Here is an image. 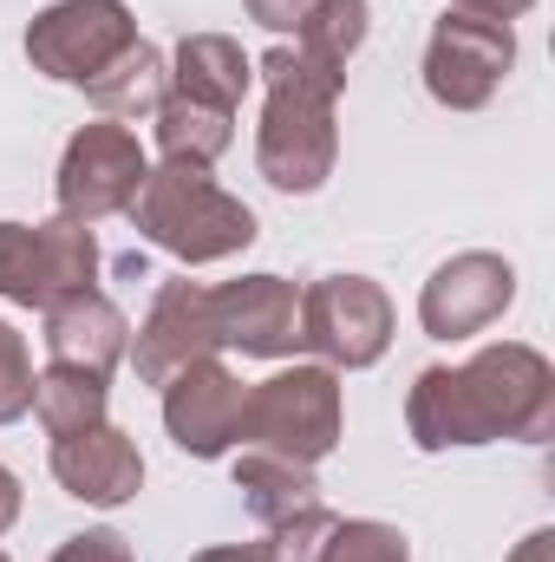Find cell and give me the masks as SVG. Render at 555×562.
Here are the masks:
<instances>
[{
	"label": "cell",
	"instance_id": "cell-28",
	"mask_svg": "<svg viewBox=\"0 0 555 562\" xmlns=\"http://www.w3.org/2000/svg\"><path fill=\"white\" fill-rule=\"evenodd\" d=\"M13 524H20V477L0 464V537H7Z\"/></svg>",
	"mask_w": 555,
	"mask_h": 562
},
{
	"label": "cell",
	"instance_id": "cell-22",
	"mask_svg": "<svg viewBox=\"0 0 555 562\" xmlns=\"http://www.w3.org/2000/svg\"><path fill=\"white\" fill-rule=\"evenodd\" d=\"M320 562H406V537L393 524H373V517H353V524H333Z\"/></svg>",
	"mask_w": 555,
	"mask_h": 562
},
{
	"label": "cell",
	"instance_id": "cell-7",
	"mask_svg": "<svg viewBox=\"0 0 555 562\" xmlns=\"http://www.w3.org/2000/svg\"><path fill=\"white\" fill-rule=\"evenodd\" d=\"M144 170H150V157H144V144L132 125L99 119V125L72 132L66 157H59V183H53L59 190V216L79 223V229H92V223L132 210Z\"/></svg>",
	"mask_w": 555,
	"mask_h": 562
},
{
	"label": "cell",
	"instance_id": "cell-11",
	"mask_svg": "<svg viewBox=\"0 0 555 562\" xmlns=\"http://www.w3.org/2000/svg\"><path fill=\"white\" fill-rule=\"evenodd\" d=\"M242 406H249V386L209 353L196 367H183L170 386H163V425L170 438L190 451V458H223L242 445Z\"/></svg>",
	"mask_w": 555,
	"mask_h": 562
},
{
	"label": "cell",
	"instance_id": "cell-31",
	"mask_svg": "<svg viewBox=\"0 0 555 562\" xmlns=\"http://www.w3.org/2000/svg\"><path fill=\"white\" fill-rule=\"evenodd\" d=\"M0 562H7V557H0Z\"/></svg>",
	"mask_w": 555,
	"mask_h": 562
},
{
	"label": "cell",
	"instance_id": "cell-16",
	"mask_svg": "<svg viewBox=\"0 0 555 562\" xmlns=\"http://www.w3.org/2000/svg\"><path fill=\"white\" fill-rule=\"evenodd\" d=\"M170 79H177V86H170L177 99L236 112L242 92H249V79H256V66H249V53H242L229 33H190V40L177 46V72H170Z\"/></svg>",
	"mask_w": 555,
	"mask_h": 562
},
{
	"label": "cell",
	"instance_id": "cell-1",
	"mask_svg": "<svg viewBox=\"0 0 555 562\" xmlns=\"http://www.w3.org/2000/svg\"><path fill=\"white\" fill-rule=\"evenodd\" d=\"M418 451L490 445V438H543L555 425V373L536 347H484L464 367H424L406 400Z\"/></svg>",
	"mask_w": 555,
	"mask_h": 562
},
{
	"label": "cell",
	"instance_id": "cell-19",
	"mask_svg": "<svg viewBox=\"0 0 555 562\" xmlns=\"http://www.w3.org/2000/svg\"><path fill=\"white\" fill-rule=\"evenodd\" d=\"M150 119H157V150L177 164H216L236 138V112H216V105H196L177 92H163V105Z\"/></svg>",
	"mask_w": 555,
	"mask_h": 562
},
{
	"label": "cell",
	"instance_id": "cell-8",
	"mask_svg": "<svg viewBox=\"0 0 555 562\" xmlns=\"http://www.w3.org/2000/svg\"><path fill=\"white\" fill-rule=\"evenodd\" d=\"M301 347L320 353V367H373L393 347V301L366 276H327L301 294Z\"/></svg>",
	"mask_w": 555,
	"mask_h": 562
},
{
	"label": "cell",
	"instance_id": "cell-21",
	"mask_svg": "<svg viewBox=\"0 0 555 562\" xmlns=\"http://www.w3.org/2000/svg\"><path fill=\"white\" fill-rule=\"evenodd\" d=\"M366 20H373L366 0H314V13L294 26V46L327 72H347V59L366 46Z\"/></svg>",
	"mask_w": 555,
	"mask_h": 562
},
{
	"label": "cell",
	"instance_id": "cell-10",
	"mask_svg": "<svg viewBox=\"0 0 555 562\" xmlns=\"http://www.w3.org/2000/svg\"><path fill=\"white\" fill-rule=\"evenodd\" d=\"M510 301H517V269H510L503 256H490V249H464V256H451L438 276L424 281L418 321H424L431 340H471V334H484Z\"/></svg>",
	"mask_w": 555,
	"mask_h": 562
},
{
	"label": "cell",
	"instance_id": "cell-30",
	"mask_svg": "<svg viewBox=\"0 0 555 562\" xmlns=\"http://www.w3.org/2000/svg\"><path fill=\"white\" fill-rule=\"evenodd\" d=\"M510 562H555V537H550V530L523 537V543H517V557H510Z\"/></svg>",
	"mask_w": 555,
	"mask_h": 562
},
{
	"label": "cell",
	"instance_id": "cell-18",
	"mask_svg": "<svg viewBox=\"0 0 555 562\" xmlns=\"http://www.w3.org/2000/svg\"><path fill=\"white\" fill-rule=\"evenodd\" d=\"M236 484H242L249 510L262 517V530H275V524H287V517H301V510L320 504V484H314L307 464L275 458V451H256V445H242V458H236Z\"/></svg>",
	"mask_w": 555,
	"mask_h": 562
},
{
	"label": "cell",
	"instance_id": "cell-4",
	"mask_svg": "<svg viewBox=\"0 0 555 562\" xmlns=\"http://www.w3.org/2000/svg\"><path fill=\"white\" fill-rule=\"evenodd\" d=\"M242 445L294 458V464L314 471L340 445V380H333V367H281L262 386H249Z\"/></svg>",
	"mask_w": 555,
	"mask_h": 562
},
{
	"label": "cell",
	"instance_id": "cell-5",
	"mask_svg": "<svg viewBox=\"0 0 555 562\" xmlns=\"http://www.w3.org/2000/svg\"><path fill=\"white\" fill-rule=\"evenodd\" d=\"M99 281V243L92 229L53 216V223H0V301L53 307Z\"/></svg>",
	"mask_w": 555,
	"mask_h": 562
},
{
	"label": "cell",
	"instance_id": "cell-6",
	"mask_svg": "<svg viewBox=\"0 0 555 562\" xmlns=\"http://www.w3.org/2000/svg\"><path fill=\"white\" fill-rule=\"evenodd\" d=\"M132 40L138 20L125 0H53L26 26V59L59 86H92Z\"/></svg>",
	"mask_w": 555,
	"mask_h": 562
},
{
	"label": "cell",
	"instance_id": "cell-27",
	"mask_svg": "<svg viewBox=\"0 0 555 562\" xmlns=\"http://www.w3.org/2000/svg\"><path fill=\"white\" fill-rule=\"evenodd\" d=\"M536 0H451V13H464V20H490V26H510V20H523Z\"/></svg>",
	"mask_w": 555,
	"mask_h": 562
},
{
	"label": "cell",
	"instance_id": "cell-17",
	"mask_svg": "<svg viewBox=\"0 0 555 562\" xmlns=\"http://www.w3.org/2000/svg\"><path fill=\"white\" fill-rule=\"evenodd\" d=\"M163 92H170V72H163V53H157L150 40H132V46L86 86V99H92L112 125H138V119H150V112L163 105Z\"/></svg>",
	"mask_w": 555,
	"mask_h": 562
},
{
	"label": "cell",
	"instance_id": "cell-14",
	"mask_svg": "<svg viewBox=\"0 0 555 562\" xmlns=\"http://www.w3.org/2000/svg\"><path fill=\"white\" fill-rule=\"evenodd\" d=\"M53 477L66 484V497L92 504V510H118L132 504L144 484V458L132 445V431L118 425H92V431H72V438H53Z\"/></svg>",
	"mask_w": 555,
	"mask_h": 562
},
{
	"label": "cell",
	"instance_id": "cell-24",
	"mask_svg": "<svg viewBox=\"0 0 555 562\" xmlns=\"http://www.w3.org/2000/svg\"><path fill=\"white\" fill-rule=\"evenodd\" d=\"M20 413H33V360L26 340L0 321V425H13Z\"/></svg>",
	"mask_w": 555,
	"mask_h": 562
},
{
	"label": "cell",
	"instance_id": "cell-15",
	"mask_svg": "<svg viewBox=\"0 0 555 562\" xmlns=\"http://www.w3.org/2000/svg\"><path fill=\"white\" fill-rule=\"evenodd\" d=\"M125 347H132V327L112 307V294L79 288V294H66V301L46 307V367H79V373L112 380V367L125 360Z\"/></svg>",
	"mask_w": 555,
	"mask_h": 562
},
{
	"label": "cell",
	"instance_id": "cell-26",
	"mask_svg": "<svg viewBox=\"0 0 555 562\" xmlns=\"http://www.w3.org/2000/svg\"><path fill=\"white\" fill-rule=\"evenodd\" d=\"M242 7H249V20L269 26V33H294V26L314 13V0H242Z\"/></svg>",
	"mask_w": 555,
	"mask_h": 562
},
{
	"label": "cell",
	"instance_id": "cell-2",
	"mask_svg": "<svg viewBox=\"0 0 555 562\" xmlns=\"http://www.w3.org/2000/svg\"><path fill=\"white\" fill-rule=\"evenodd\" d=\"M262 86H269V105H262V138H256V164L262 177L287 190V196H307L333 177V157H340V132H333V105L347 92V72H327L320 59H307L301 46H275L262 66Z\"/></svg>",
	"mask_w": 555,
	"mask_h": 562
},
{
	"label": "cell",
	"instance_id": "cell-3",
	"mask_svg": "<svg viewBox=\"0 0 555 562\" xmlns=\"http://www.w3.org/2000/svg\"><path fill=\"white\" fill-rule=\"evenodd\" d=\"M132 223H138L144 243H157L163 256H177L190 269L196 262H223V256L256 243V210L236 203L209 177V164H177V157L144 170L138 196H132Z\"/></svg>",
	"mask_w": 555,
	"mask_h": 562
},
{
	"label": "cell",
	"instance_id": "cell-13",
	"mask_svg": "<svg viewBox=\"0 0 555 562\" xmlns=\"http://www.w3.org/2000/svg\"><path fill=\"white\" fill-rule=\"evenodd\" d=\"M216 347H236L249 360H281L301 347V294L281 276H242L229 288H209Z\"/></svg>",
	"mask_w": 555,
	"mask_h": 562
},
{
	"label": "cell",
	"instance_id": "cell-23",
	"mask_svg": "<svg viewBox=\"0 0 555 562\" xmlns=\"http://www.w3.org/2000/svg\"><path fill=\"white\" fill-rule=\"evenodd\" d=\"M333 510L327 504H314V510H301V517H287V524H275L269 537H262V550H269V562H320V550H327V537H333Z\"/></svg>",
	"mask_w": 555,
	"mask_h": 562
},
{
	"label": "cell",
	"instance_id": "cell-29",
	"mask_svg": "<svg viewBox=\"0 0 555 562\" xmlns=\"http://www.w3.org/2000/svg\"><path fill=\"white\" fill-rule=\"evenodd\" d=\"M190 562H269V550L262 543H223V550H203V557Z\"/></svg>",
	"mask_w": 555,
	"mask_h": 562
},
{
	"label": "cell",
	"instance_id": "cell-25",
	"mask_svg": "<svg viewBox=\"0 0 555 562\" xmlns=\"http://www.w3.org/2000/svg\"><path fill=\"white\" fill-rule=\"evenodd\" d=\"M53 562H138V557H132V543H125L118 530H79V537L59 543Z\"/></svg>",
	"mask_w": 555,
	"mask_h": 562
},
{
	"label": "cell",
	"instance_id": "cell-20",
	"mask_svg": "<svg viewBox=\"0 0 555 562\" xmlns=\"http://www.w3.org/2000/svg\"><path fill=\"white\" fill-rule=\"evenodd\" d=\"M33 413L46 425V438L92 431V425H105V380L79 373V367H46L33 380Z\"/></svg>",
	"mask_w": 555,
	"mask_h": 562
},
{
	"label": "cell",
	"instance_id": "cell-9",
	"mask_svg": "<svg viewBox=\"0 0 555 562\" xmlns=\"http://www.w3.org/2000/svg\"><path fill=\"white\" fill-rule=\"evenodd\" d=\"M510 66H517V33L510 26L444 13L431 26V46H424V92L451 112H477V105L497 99Z\"/></svg>",
	"mask_w": 555,
	"mask_h": 562
},
{
	"label": "cell",
	"instance_id": "cell-12",
	"mask_svg": "<svg viewBox=\"0 0 555 562\" xmlns=\"http://www.w3.org/2000/svg\"><path fill=\"white\" fill-rule=\"evenodd\" d=\"M209 353H223L216 321H209V288L203 281H163L138 327V347H132L138 380L144 386H170L183 367H196Z\"/></svg>",
	"mask_w": 555,
	"mask_h": 562
}]
</instances>
